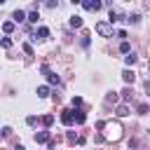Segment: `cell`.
I'll list each match as a JSON object with an SVG mask.
<instances>
[{"label": "cell", "mask_w": 150, "mask_h": 150, "mask_svg": "<svg viewBox=\"0 0 150 150\" xmlns=\"http://www.w3.org/2000/svg\"><path fill=\"white\" fill-rule=\"evenodd\" d=\"M61 122L70 127V124L75 122V112H73V110H63V115H61Z\"/></svg>", "instance_id": "1"}, {"label": "cell", "mask_w": 150, "mask_h": 150, "mask_svg": "<svg viewBox=\"0 0 150 150\" xmlns=\"http://www.w3.org/2000/svg\"><path fill=\"white\" fill-rule=\"evenodd\" d=\"M49 141H52L49 131H40V134H35V143H49Z\"/></svg>", "instance_id": "2"}, {"label": "cell", "mask_w": 150, "mask_h": 150, "mask_svg": "<svg viewBox=\"0 0 150 150\" xmlns=\"http://www.w3.org/2000/svg\"><path fill=\"white\" fill-rule=\"evenodd\" d=\"M96 30H98L101 35H110V33H112V28H110L108 23H98V26H96Z\"/></svg>", "instance_id": "3"}, {"label": "cell", "mask_w": 150, "mask_h": 150, "mask_svg": "<svg viewBox=\"0 0 150 150\" xmlns=\"http://www.w3.org/2000/svg\"><path fill=\"white\" fill-rule=\"evenodd\" d=\"M84 9L96 12V9H101V2H91V0H87V2H84Z\"/></svg>", "instance_id": "4"}, {"label": "cell", "mask_w": 150, "mask_h": 150, "mask_svg": "<svg viewBox=\"0 0 150 150\" xmlns=\"http://www.w3.org/2000/svg\"><path fill=\"white\" fill-rule=\"evenodd\" d=\"M122 80H124L127 84H129V82H134V80H136V77H134V70H124V73H122Z\"/></svg>", "instance_id": "5"}, {"label": "cell", "mask_w": 150, "mask_h": 150, "mask_svg": "<svg viewBox=\"0 0 150 150\" xmlns=\"http://www.w3.org/2000/svg\"><path fill=\"white\" fill-rule=\"evenodd\" d=\"M124 63H127V66H134V63H136V54H134V52H129V54L124 56Z\"/></svg>", "instance_id": "6"}, {"label": "cell", "mask_w": 150, "mask_h": 150, "mask_svg": "<svg viewBox=\"0 0 150 150\" xmlns=\"http://www.w3.org/2000/svg\"><path fill=\"white\" fill-rule=\"evenodd\" d=\"M70 26L73 28H80L82 26V16H70Z\"/></svg>", "instance_id": "7"}, {"label": "cell", "mask_w": 150, "mask_h": 150, "mask_svg": "<svg viewBox=\"0 0 150 150\" xmlns=\"http://www.w3.org/2000/svg\"><path fill=\"white\" fill-rule=\"evenodd\" d=\"M38 35H40V38H49V28H47V26H40V28H38ZM38 35H35V38H38Z\"/></svg>", "instance_id": "8"}, {"label": "cell", "mask_w": 150, "mask_h": 150, "mask_svg": "<svg viewBox=\"0 0 150 150\" xmlns=\"http://www.w3.org/2000/svg\"><path fill=\"white\" fill-rule=\"evenodd\" d=\"M38 96L40 98H47L49 96V87H38Z\"/></svg>", "instance_id": "9"}, {"label": "cell", "mask_w": 150, "mask_h": 150, "mask_svg": "<svg viewBox=\"0 0 150 150\" xmlns=\"http://www.w3.org/2000/svg\"><path fill=\"white\" fill-rule=\"evenodd\" d=\"M14 21H16V23H19V21H26V14H23L21 9H16V12H14Z\"/></svg>", "instance_id": "10"}, {"label": "cell", "mask_w": 150, "mask_h": 150, "mask_svg": "<svg viewBox=\"0 0 150 150\" xmlns=\"http://www.w3.org/2000/svg\"><path fill=\"white\" fill-rule=\"evenodd\" d=\"M2 30H5V33H12V30H14V21H5V23H2Z\"/></svg>", "instance_id": "11"}, {"label": "cell", "mask_w": 150, "mask_h": 150, "mask_svg": "<svg viewBox=\"0 0 150 150\" xmlns=\"http://www.w3.org/2000/svg\"><path fill=\"white\" fill-rule=\"evenodd\" d=\"M117 115H120V117H127V115H129V108H127V105H120V108H117Z\"/></svg>", "instance_id": "12"}, {"label": "cell", "mask_w": 150, "mask_h": 150, "mask_svg": "<svg viewBox=\"0 0 150 150\" xmlns=\"http://www.w3.org/2000/svg\"><path fill=\"white\" fill-rule=\"evenodd\" d=\"M26 21H28V23H38V14H35V12H30V14L26 16Z\"/></svg>", "instance_id": "13"}, {"label": "cell", "mask_w": 150, "mask_h": 150, "mask_svg": "<svg viewBox=\"0 0 150 150\" xmlns=\"http://www.w3.org/2000/svg\"><path fill=\"white\" fill-rule=\"evenodd\" d=\"M47 77H49V82H52V84H61V80H59V75H54V73H49Z\"/></svg>", "instance_id": "14"}, {"label": "cell", "mask_w": 150, "mask_h": 150, "mask_svg": "<svg viewBox=\"0 0 150 150\" xmlns=\"http://www.w3.org/2000/svg\"><path fill=\"white\" fill-rule=\"evenodd\" d=\"M84 120H87V115H84V112H75V122H77V124H82Z\"/></svg>", "instance_id": "15"}, {"label": "cell", "mask_w": 150, "mask_h": 150, "mask_svg": "<svg viewBox=\"0 0 150 150\" xmlns=\"http://www.w3.org/2000/svg\"><path fill=\"white\" fill-rule=\"evenodd\" d=\"M129 49H131V47H129V42H127V40H124V42H122V45H120V52H124V54H129Z\"/></svg>", "instance_id": "16"}, {"label": "cell", "mask_w": 150, "mask_h": 150, "mask_svg": "<svg viewBox=\"0 0 150 150\" xmlns=\"http://www.w3.org/2000/svg\"><path fill=\"white\" fill-rule=\"evenodd\" d=\"M0 45H2V47H12V40H9V38H2Z\"/></svg>", "instance_id": "17"}, {"label": "cell", "mask_w": 150, "mask_h": 150, "mask_svg": "<svg viewBox=\"0 0 150 150\" xmlns=\"http://www.w3.org/2000/svg\"><path fill=\"white\" fill-rule=\"evenodd\" d=\"M26 122H28V124H30V127H33V124H38V117H35V115H30V117H28V120H26Z\"/></svg>", "instance_id": "18"}, {"label": "cell", "mask_w": 150, "mask_h": 150, "mask_svg": "<svg viewBox=\"0 0 150 150\" xmlns=\"http://www.w3.org/2000/svg\"><path fill=\"white\" fill-rule=\"evenodd\" d=\"M42 122H45V124H47V127H49V124H52V122H54V117H52V115H45V120H42Z\"/></svg>", "instance_id": "19"}, {"label": "cell", "mask_w": 150, "mask_h": 150, "mask_svg": "<svg viewBox=\"0 0 150 150\" xmlns=\"http://www.w3.org/2000/svg\"><path fill=\"white\" fill-rule=\"evenodd\" d=\"M23 52H26V54H30V56H33V47H30V45H23Z\"/></svg>", "instance_id": "20"}]
</instances>
